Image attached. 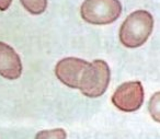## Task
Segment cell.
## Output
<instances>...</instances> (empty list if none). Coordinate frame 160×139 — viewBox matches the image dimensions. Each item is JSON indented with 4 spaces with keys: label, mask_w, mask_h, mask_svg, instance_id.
Listing matches in <instances>:
<instances>
[{
    "label": "cell",
    "mask_w": 160,
    "mask_h": 139,
    "mask_svg": "<svg viewBox=\"0 0 160 139\" xmlns=\"http://www.w3.org/2000/svg\"><path fill=\"white\" fill-rule=\"evenodd\" d=\"M153 30V18L146 10H136L124 20L118 37L125 47L136 48L147 42Z\"/></svg>",
    "instance_id": "6da1fadb"
},
{
    "label": "cell",
    "mask_w": 160,
    "mask_h": 139,
    "mask_svg": "<svg viewBox=\"0 0 160 139\" xmlns=\"http://www.w3.org/2000/svg\"><path fill=\"white\" fill-rule=\"evenodd\" d=\"M89 65L90 62L81 58L66 57L57 62L55 67V75L65 86L72 89H79Z\"/></svg>",
    "instance_id": "5b68a950"
},
{
    "label": "cell",
    "mask_w": 160,
    "mask_h": 139,
    "mask_svg": "<svg viewBox=\"0 0 160 139\" xmlns=\"http://www.w3.org/2000/svg\"><path fill=\"white\" fill-rule=\"evenodd\" d=\"M12 0H0V11H6L10 8Z\"/></svg>",
    "instance_id": "30bf717a"
},
{
    "label": "cell",
    "mask_w": 160,
    "mask_h": 139,
    "mask_svg": "<svg viewBox=\"0 0 160 139\" xmlns=\"http://www.w3.org/2000/svg\"><path fill=\"white\" fill-rule=\"evenodd\" d=\"M22 70L21 58L13 47L0 42V76L8 80H16L21 77Z\"/></svg>",
    "instance_id": "8992f818"
},
{
    "label": "cell",
    "mask_w": 160,
    "mask_h": 139,
    "mask_svg": "<svg viewBox=\"0 0 160 139\" xmlns=\"http://www.w3.org/2000/svg\"><path fill=\"white\" fill-rule=\"evenodd\" d=\"M23 8L34 16L42 14L47 9V0H20Z\"/></svg>",
    "instance_id": "52a82bcc"
},
{
    "label": "cell",
    "mask_w": 160,
    "mask_h": 139,
    "mask_svg": "<svg viewBox=\"0 0 160 139\" xmlns=\"http://www.w3.org/2000/svg\"><path fill=\"white\" fill-rule=\"evenodd\" d=\"M144 99L145 92L142 82L128 81L116 89L112 95V103L122 112L132 113L142 107Z\"/></svg>",
    "instance_id": "277c9868"
},
{
    "label": "cell",
    "mask_w": 160,
    "mask_h": 139,
    "mask_svg": "<svg viewBox=\"0 0 160 139\" xmlns=\"http://www.w3.org/2000/svg\"><path fill=\"white\" fill-rule=\"evenodd\" d=\"M111 71L104 60L96 59L90 62L83 75L79 90L88 97H99L107 91L110 83Z\"/></svg>",
    "instance_id": "3957f363"
},
{
    "label": "cell",
    "mask_w": 160,
    "mask_h": 139,
    "mask_svg": "<svg viewBox=\"0 0 160 139\" xmlns=\"http://www.w3.org/2000/svg\"><path fill=\"white\" fill-rule=\"evenodd\" d=\"M148 111L151 118L157 123H160V92L152 94L148 102Z\"/></svg>",
    "instance_id": "ba28073f"
},
{
    "label": "cell",
    "mask_w": 160,
    "mask_h": 139,
    "mask_svg": "<svg viewBox=\"0 0 160 139\" xmlns=\"http://www.w3.org/2000/svg\"><path fill=\"white\" fill-rule=\"evenodd\" d=\"M122 13L120 0H85L80 8L81 18L93 25L111 24Z\"/></svg>",
    "instance_id": "7a4b0ae2"
},
{
    "label": "cell",
    "mask_w": 160,
    "mask_h": 139,
    "mask_svg": "<svg viewBox=\"0 0 160 139\" xmlns=\"http://www.w3.org/2000/svg\"><path fill=\"white\" fill-rule=\"evenodd\" d=\"M67 134L62 128L41 130L36 134L35 139H66Z\"/></svg>",
    "instance_id": "9c48e42d"
}]
</instances>
